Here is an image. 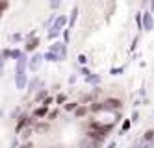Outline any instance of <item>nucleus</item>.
Listing matches in <instances>:
<instances>
[{"label":"nucleus","mask_w":154,"mask_h":148,"mask_svg":"<svg viewBox=\"0 0 154 148\" xmlns=\"http://www.w3.org/2000/svg\"><path fill=\"white\" fill-rule=\"evenodd\" d=\"M15 83H17V89H24L26 87V58L24 56H20V58L17 59Z\"/></svg>","instance_id":"f257e3e1"},{"label":"nucleus","mask_w":154,"mask_h":148,"mask_svg":"<svg viewBox=\"0 0 154 148\" xmlns=\"http://www.w3.org/2000/svg\"><path fill=\"white\" fill-rule=\"evenodd\" d=\"M65 24V17H58L56 19V22H54V26L50 28V32H48V37L52 39V37H56L58 35V33L61 32V26Z\"/></svg>","instance_id":"f03ea898"},{"label":"nucleus","mask_w":154,"mask_h":148,"mask_svg":"<svg viewBox=\"0 0 154 148\" xmlns=\"http://www.w3.org/2000/svg\"><path fill=\"white\" fill-rule=\"evenodd\" d=\"M50 52H52L54 56H56L58 59L65 58V44H63V43H56V44H54V47L50 48Z\"/></svg>","instance_id":"7ed1b4c3"},{"label":"nucleus","mask_w":154,"mask_h":148,"mask_svg":"<svg viewBox=\"0 0 154 148\" xmlns=\"http://www.w3.org/2000/svg\"><path fill=\"white\" fill-rule=\"evenodd\" d=\"M41 63H43V56H41V54H35L34 58H32V61H30V69L35 72L39 67H41Z\"/></svg>","instance_id":"20e7f679"},{"label":"nucleus","mask_w":154,"mask_h":148,"mask_svg":"<svg viewBox=\"0 0 154 148\" xmlns=\"http://www.w3.org/2000/svg\"><path fill=\"white\" fill-rule=\"evenodd\" d=\"M100 107L102 109H117V107H121V102L119 100H106Z\"/></svg>","instance_id":"39448f33"},{"label":"nucleus","mask_w":154,"mask_h":148,"mask_svg":"<svg viewBox=\"0 0 154 148\" xmlns=\"http://www.w3.org/2000/svg\"><path fill=\"white\" fill-rule=\"evenodd\" d=\"M143 22H145V30H152V17H150V13H145Z\"/></svg>","instance_id":"423d86ee"},{"label":"nucleus","mask_w":154,"mask_h":148,"mask_svg":"<svg viewBox=\"0 0 154 148\" xmlns=\"http://www.w3.org/2000/svg\"><path fill=\"white\" fill-rule=\"evenodd\" d=\"M37 44H39V39H32V41L26 44V50H34V48L37 47Z\"/></svg>","instance_id":"0eeeda50"},{"label":"nucleus","mask_w":154,"mask_h":148,"mask_svg":"<svg viewBox=\"0 0 154 148\" xmlns=\"http://www.w3.org/2000/svg\"><path fill=\"white\" fill-rule=\"evenodd\" d=\"M45 113H47V107H41V109H37V111H35V117H43Z\"/></svg>","instance_id":"6e6552de"},{"label":"nucleus","mask_w":154,"mask_h":148,"mask_svg":"<svg viewBox=\"0 0 154 148\" xmlns=\"http://www.w3.org/2000/svg\"><path fill=\"white\" fill-rule=\"evenodd\" d=\"M82 115H85V107H78V109H76V117H82Z\"/></svg>","instance_id":"1a4fd4ad"},{"label":"nucleus","mask_w":154,"mask_h":148,"mask_svg":"<svg viewBox=\"0 0 154 148\" xmlns=\"http://www.w3.org/2000/svg\"><path fill=\"white\" fill-rule=\"evenodd\" d=\"M8 6H9L8 2H0V15H2V11H4V9H6Z\"/></svg>","instance_id":"9d476101"},{"label":"nucleus","mask_w":154,"mask_h":148,"mask_svg":"<svg viewBox=\"0 0 154 148\" xmlns=\"http://www.w3.org/2000/svg\"><path fill=\"white\" fill-rule=\"evenodd\" d=\"M76 13H78V9H72V15H71V24H72V22H74V19H76Z\"/></svg>","instance_id":"9b49d317"},{"label":"nucleus","mask_w":154,"mask_h":148,"mask_svg":"<svg viewBox=\"0 0 154 148\" xmlns=\"http://www.w3.org/2000/svg\"><path fill=\"white\" fill-rule=\"evenodd\" d=\"M145 137H147V139H152V137H154V131H152V130H149V131H147V135H145Z\"/></svg>","instance_id":"f8f14e48"},{"label":"nucleus","mask_w":154,"mask_h":148,"mask_svg":"<svg viewBox=\"0 0 154 148\" xmlns=\"http://www.w3.org/2000/svg\"><path fill=\"white\" fill-rule=\"evenodd\" d=\"M136 148H150V146H149V144H147V143H141V144H137V146H136Z\"/></svg>","instance_id":"ddd939ff"},{"label":"nucleus","mask_w":154,"mask_h":148,"mask_svg":"<svg viewBox=\"0 0 154 148\" xmlns=\"http://www.w3.org/2000/svg\"><path fill=\"white\" fill-rule=\"evenodd\" d=\"M128 128H130V122H128V120H126V122H125V124H123V130H125V131H126V130H128Z\"/></svg>","instance_id":"4468645a"},{"label":"nucleus","mask_w":154,"mask_h":148,"mask_svg":"<svg viewBox=\"0 0 154 148\" xmlns=\"http://www.w3.org/2000/svg\"><path fill=\"white\" fill-rule=\"evenodd\" d=\"M58 102H60V104H61V102H65V95H60L58 96Z\"/></svg>","instance_id":"2eb2a0df"},{"label":"nucleus","mask_w":154,"mask_h":148,"mask_svg":"<svg viewBox=\"0 0 154 148\" xmlns=\"http://www.w3.org/2000/svg\"><path fill=\"white\" fill-rule=\"evenodd\" d=\"M2 65H4V56H0V69H2Z\"/></svg>","instance_id":"dca6fc26"},{"label":"nucleus","mask_w":154,"mask_h":148,"mask_svg":"<svg viewBox=\"0 0 154 148\" xmlns=\"http://www.w3.org/2000/svg\"><path fill=\"white\" fill-rule=\"evenodd\" d=\"M82 148H93V146H82Z\"/></svg>","instance_id":"f3484780"}]
</instances>
